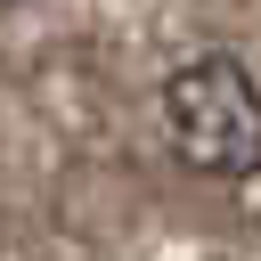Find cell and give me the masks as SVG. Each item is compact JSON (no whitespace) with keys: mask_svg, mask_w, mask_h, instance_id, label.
Wrapping results in <instances>:
<instances>
[{"mask_svg":"<svg viewBox=\"0 0 261 261\" xmlns=\"http://www.w3.org/2000/svg\"><path fill=\"white\" fill-rule=\"evenodd\" d=\"M163 130H171V155L204 179H245L261 171V90L237 57L204 49L188 65H171L163 82Z\"/></svg>","mask_w":261,"mask_h":261,"instance_id":"1","label":"cell"}]
</instances>
